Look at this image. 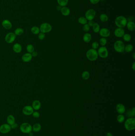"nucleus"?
<instances>
[{"instance_id":"nucleus-1","label":"nucleus","mask_w":135,"mask_h":136,"mask_svg":"<svg viewBox=\"0 0 135 136\" xmlns=\"http://www.w3.org/2000/svg\"><path fill=\"white\" fill-rule=\"evenodd\" d=\"M128 20L126 17L123 16H120L116 18L115 20V24L118 27L122 28L125 27Z\"/></svg>"},{"instance_id":"nucleus-2","label":"nucleus","mask_w":135,"mask_h":136,"mask_svg":"<svg viewBox=\"0 0 135 136\" xmlns=\"http://www.w3.org/2000/svg\"><path fill=\"white\" fill-rule=\"evenodd\" d=\"M124 127L128 131H132L135 129V118H128L124 123Z\"/></svg>"},{"instance_id":"nucleus-3","label":"nucleus","mask_w":135,"mask_h":136,"mask_svg":"<svg viewBox=\"0 0 135 136\" xmlns=\"http://www.w3.org/2000/svg\"><path fill=\"white\" fill-rule=\"evenodd\" d=\"M86 56L88 59L91 61H94L98 58V51L96 49H90L86 52Z\"/></svg>"},{"instance_id":"nucleus-4","label":"nucleus","mask_w":135,"mask_h":136,"mask_svg":"<svg viewBox=\"0 0 135 136\" xmlns=\"http://www.w3.org/2000/svg\"><path fill=\"white\" fill-rule=\"evenodd\" d=\"M125 45L123 42L121 40H117L114 44V48L117 52L121 53L124 51Z\"/></svg>"},{"instance_id":"nucleus-5","label":"nucleus","mask_w":135,"mask_h":136,"mask_svg":"<svg viewBox=\"0 0 135 136\" xmlns=\"http://www.w3.org/2000/svg\"><path fill=\"white\" fill-rule=\"evenodd\" d=\"M20 130L23 133L29 134L32 131V126L28 123H23L21 125Z\"/></svg>"},{"instance_id":"nucleus-6","label":"nucleus","mask_w":135,"mask_h":136,"mask_svg":"<svg viewBox=\"0 0 135 136\" xmlns=\"http://www.w3.org/2000/svg\"><path fill=\"white\" fill-rule=\"evenodd\" d=\"M40 31L43 33H47L51 31L52 26L48 23H43L41 24L39 27Z\"/></svg>"},{"instance_id":"nucleus-7","label":"nucleus","mask_w":135,"mask_h":136,"mask_svg":"<svg viewBox=\"0 0 135 136\" xmlns=\"http://www.w3.org/2000/svg\"><path fill=\"white\" fill-rule=\"evenodd\" d=\"M98 56L102 58H106L109 55V52L105 47L102 46L99 48L98 51Z\"/></svg>"},{"instance_id":"nucleus-8","label":"nucleus","mask_w":135,"mask_h":136,"mask_svg":"<svg viewBox=\"0 0 135 136\" xmlns=\"http://www.w3.org/2000/svg\"><path fill=\"white\" fill-rule=\"evenodd\" d=\"M96 12L93 9L88 10L85 13V18L88 21L93 20L96 16Z\"/></svg>"},{"instance_id":"nucleus-9","label":"nucleus","mask_w":135,"mask_h":136,"mask_svg":"<svg viewBox=\"0 0 135 136\" xmlns=\"http://www.w3.org/2000/svg\"><path fill=\"white\" fill-rule=\"evenodd\" d=\"M16 36L14 33L12 32H9L6 35L5 37V40L6 43L10 44L14 42Z\"/></svg>"},{"instance_id":"nucleus-10","label":"nucleus","mask_w":135,"mask_h":136,"mask_svg":"<svg viewBox=\"0 0 135 136\" xmlns=\"http://www.w3.org/2000/svg\"><path fill=\"white\" fill-rule=\"evenodd\" d=\"M12 130L11 126L8 123H5L0 126V132L3 134H6L10 132Z\"/></svg>"},{"instance_id":"nucleus-11","label":"nucleus","mask_w":135,"mask_h":136,"mask_svg":"<svg viewBox=\"0 0 135 136\" xmlns=\"http://www.w3.org/2000/svg\"><path fill=\"white\" fill-rule=\"evenodd\" d=\"M33 109L30 105H26L24 107L22 110V112L24 115L26 116L31 115L33 112Z\"/></svg>"},{"instance_id":"nucleus-12","label":"nucleus","mask_w":135,"mask_h":136,"mask_svg":"<svg viewBox=\"0 0 135 136\" xmlns=\"http://www.w3.org/2000/svg\"><path fill=\"white\" fill-rule=\"evenodd\" d=\"M99 35L102 37L106 38L109 37L111 34L110 30L106 28H102L99 30Z\"/></svg>"},{"instance_id":"nucleus-13","label":"nucleus","mask_w":135,"mask_h":136,"mask_svg":"<svg viewBox=\"0 0 135 136\" xmlns=\"http://www.w3.org/2000/svg\"><path fill=\"white\" fill-rule=\"evenodd\" d=\"M125 34V31L124 29L118 27L116 28L114 31V35L116 37L118 38L122 37Z\"/></svg>"},{"instance_id":"nucleus-14","label":"nucleus","mask_w":135,"mask_h":136,"mask_svg":"<svg viewBox=\"0 0 135 136\" xmlns=\"http://www.w3.org/2000/svg\"><path fill=\"white\" fill-rule=\"evenodd\" d=\"M2 25L4 28L6 30H10L12 28V25L10 20L5 19L3 20L2 22Z\"/></svg>"},{"instance_id":"nucleus-15","label":"nucleus","mask_w":135,"mask_h":136,"mask_svg":"<svg viewBox=\"0 0 135 136\" xmlns=\"http://www.w3.org/2000/svg\"><path fill=\"white\" fill-rule=\"evenodd\" d=\"M116 110L119 114H123L126 112V108L122 104H118L116 106Z\"/></svg>"},{"instance_id":"nucleus-16","label":"nucleus","mask_w":135,"mask_h":136,"mask_svg":"<svg viewBox=\"0 0 135 136\" xmlns=\"http://www.w3.org/2000/svg\"><path fill=\"white\" fill-rule=\"evenodd\" d=\"M33 57L31 53L28 52L23 55L22 56V60L23 62L28 63L30 62L32 59Z\"/></svg>"},{"instance_id":"nucleus-17","label":"nucleus","mask_w":135,"mask_h":136,"mask_svg":"<svg viewBox=\"0 0 135 136\" xmlns=\"http://www.w3.org/2000/svg\"><path fill=\"white\" fill-rule=\"evenodd\" d=\"M41 106V104L39 100H35L33 101L32 107L34 110H35V111H38L40 109Z\"/></svg>"},{"instance_id":"nucleus-18","label":"nucleus","mask_w":135,"mask_h":136,"mask_svg":"<svg viewBox=\"0 0 135 136\" xmlns=\"http://www.w3.org/2000/svg\"><path fill=\"white\" fill-rule=\"evenodd\" d=\"M22 45L21 44L18 43H16L14 44L13 47V50L16 53H19L22 51Z\"/></svg>"},{"instance_id":"nucleus-19","label":"nucleus","mask_w":135,"mask_h":136,"mask_svg":"<svg viewBox=\"0 0 135 136\" xmlns=\"http://www.w3.org/2000/svg\"><path fill=\"white\" fill-rule=\"evenodd\" d=\"M60 11H61V14L65 16H68L70 14V12H71L70 8L66 6L62 7Z\"/></svg>"},{"instance_id":"nucleus-20","label":"nucleus","mask_w":135,"mask_h":136,"mask_svg":"<svg viewBox=\"0 0 135 136\" xmlns=\"http://www.w3.org/2000/svg\"><path fill=\"white\" fill-rule=\"evenodd\" d=\"M127 28L129 31H134L135 30V24L132 21H128L126 24Z\"/></svg>"},{"instance_id":"nucleus-21","label":"nucleus","mask_w":135,"mask_h":136,"mask_svg":"<svg viewBox=\"0 0 135 136\" xmlns=\"http://www.w3.org/2000/svg\"><path fill=\"white\" fill-rule=\"evenodd\" d=\"M7 123L9 125H12L14 124L15 122V118L12 115H9L7 117Z\"/></svg>"},{"instance_id":"nucleus-22","label":"nucleus","mask_w":135,"mask_h":136,"mask_svg":"<svg viewBox=\"0 0 135 136\" xmlns=\"http://www.w3.org/2000/svg\"><path fill=\"white\" fill-rule=\"evenodd\" d=\"M42 129L41 124L38 123H36L34 124L32 126V131L34 132H39Z\"/></svg>"},{"instance_id":"nucleus-23","label":"nucleus","mask_w":135,"mask_h":136,"mask_svg":"<svg viewBox=\"0 0 135 136\" xmlns=\"http://www.w3.org/2000/svg\"><path fill=\"white\" fill-rule=\"evenodd\" d=\"M92 39V36L90 33H85L83 37V40L85 43H88L90 42Z\"/></svg>"},{"instance_id":"nucleus-24","label":"nucleus","mask_w":135,"mask_h":136,"mask_svg":"<svg viewBox=\"0 0 135 136\" xmlns=\"http://www.w3.org/2000/svg\"><path fill=\"white\" fill-rule=\"evenodd\" d=\"M126 116L129 118L134 117L135 116V108L133 107L131 110H130L126 112Z\"/></svg>"},{"instance_id":"nucleus-25","label":"nucleus","mask_w":135,"mask_h":136,"mask_svg":"<svg viewBox=\"0 0 135 136\" xmlns=\"http://www.w3.org/2000/svg\"><path fill=\"white\" fill-rule=\"evenodd\" d=\"M31 31L33 34L38 35L40 33L39 27L37 26H33L31 29Z\"/></svg>"},{"instance_id":"nucleus-26","label":"nucleus","mask_w":135,"mask_h":136,"mask_svg":"<svg viewBox=\"0 0 135 136\" xmlns=\"http://www.w3.org/2000/svg\"><path fill=\"white\" fill-rule=\"evenodd\" d=\"M92 27L93 31L95 33H98L99 32L100 28L99 25L98 23L97 22H94Z\"/></svg>"},{"instance_id":"nucleus-27","label":"nucleus","mask_w":135,"mask_h":136,"mask_svg":"<svg viewBox=\"0 0 135 136\" xmlns=\"http://www.w3.org/2000/svg\"><path fill=\"white\" fill-rule=\"evenodd\" d=\"M99 19L102 22H106L108 21L109 18L107 14H101L99 17Z\"/></svg>"},{"instance_id":"nucleus-28","label":"nucleus","mask_w":135,"mask_h":136,"mask_svg":"<svg viewBox=\"0 0 135 136\" xmlns=\"http://www.w3.org/2000/svg\"><path fill=\"white\" fill-rule=\"evenodd\" d=\"M14 33L16 36H22L24 33V30L20 27H18L15 30Z\"/></svg>"},{"instance_id":"nucleus-29","label":"nucleus","mask_w":135,"mask_h":136,"mask_svg":"<svg viewBox=\"0 0 135 136\" xmlns=\"http://www.w3.org/2000/svg\"><path fill=\"white\" fill-rule=\"evenodd\" d=\"M134 47L132 45L130 44H128L126 46H125L124 51H125L126 52H130L132 51Z\"/></svg>"},{"instance_id":"nucleus-30","label":"nucleus","mask_w":135,"mask_h":136,"mask_svg":"<svg viewBox=\"0 0 135 136\" xmlns=\"http://www.w3.org/2000/svg\"><path fill=\"white\" fill-rule=\"evenodd\" d=\"M59 5L61 7L66 6L69 2V0H57Z\"/></svg>"},{"instance_id":"nucleus-31","label":"nucleus","mask_w":135,"mask_h":136,"mask_svg":"<svg viewBox=\"0 0 135 136\" xmlns=\"http://www.w3.org/2000/svg\"><path fill=\"white\" fill-rule=\"evenodd\" d=\"M78 22L82 25L87 24L88 20L86 18L83 16H81L78 18Z\"/></svg>"},{"instance_id":"nucleus-32","label":"nucleus","mask_w":135,"mask_h":136,"mask_svg":"<svg viewBox=\"0 0 135 136\" xmlns=\"http://www.w3.org/2000/svg\"><path fill=\"white\" fill-rule=\"evenodd\" d=\"M90 73L87 71H85L83 72L82 74V77L84 80H87L90 78Z\"/></svg>"},{"instance_id":"nucleus-33","label":"nucleus","mask_w":135,"mask_h":136,"mask_svg":"<svg viewBox=\"0 0 135 136\" xmlns=\"http://www.w3.org/2000/svg\"><path fill=\"white\" fill-rule=\"evenodd\" d=\"M26 50L28 52L31 53L35 50V48L31 44H28L26 47Z\"/></svg>"},{"instance_id":"nucleus-34","label":"nucleus","mask_w":135,"mask_h":136,"mask_svg":"<svg viewBox=\"0 0 135 136\" xmlns=\"http://www.w3.org/2000/svg\"><path fill=\"white\" fill-rule=\"evenodd\" d=\"M123 39L126 42H130L131 40V36L128 33H125L123 36Z\"/></svg>"},{"instance_id":"nucleus-35","label":"nucleus","mask_w":135,"mask_h":136,"mask_svg":"<svg viewBox=\"0 0 135 136\" xmlns=\"http://www.w3.org/2000/svg\"><path fill=\"white\" fill-rule=\"evenodd\" d=\"M117 121L119 123H122L125 120V117L123 114H119L117 117Z\"/></svg>"},{"instance_id":"nucleus-36","label":"nucleus","mask_w":135,"mask_h":136,"mask_svg":"<svg viewBox=\"0 0 135 136\" xmlns=\"http://www.w3.org/2000/svg\"><path fill=\"white\" fill-rule=\"evenodd\" d=\"M107 43V40L106 38L105 37H102L99 40V43L102 46H104L106 45Z\"/></svg>"},{"instance_id":"nucleus-37","label":"nucleus","mask_w":135,"mask_h":136,"mask_svg":"<svg viewBox=\"0 0 135 136\" xmlns=\"http://www.w3.org/2000/svg\"><path fill=\"white\" fill-rule=\"evenodd\" d=\"M90 27L88 25V24H86L84 25V26L83 27V30L84 32H88L90 30Z\"/></svg>"},{"instance_id":"nucleus-38","label":"nucleus","mask_w":135,"mask_h":136,"mask_svg":"<svg viewBox=\"0 0 135 136\" xmlns=\"http://www.w3.org/2000/svg\"><path fill=\"white\" fill-rule=\"evenodd\" d=\"M92 49H96L99 46V43L97 42H93V43H92Z\"/></svg>"},{"instance_id":"nucleus-39","label":"nucleus","mask_w":135,"mask_h":136,"mask_svg":"<svg viewBox=\"0 0 135 136\" xmlns=\"http://www.w3.org/2000/svg\"><path fill=\"white\" fill-rule=\"evenodd\" d=\"M32 115L34 118H36V119L39 118L40 116L39 113L37 111H34Z\"/></svg>"},{"instance_id":"nucleus-40","label":"nucleus","mask_w":135,"mask_h":136,"mask_svg":"<svg viewBox=\"0 0 135 136\" xmlns=\"http://www.w3.org/2000/svg\"><path fill=\"white\" fill-rule=\"evenodd\" d=\"M45 37V33H42V32H40L38 34V38L39 39H40L41 40H43Z\"/></svg>"},{"instance_id":"nucleus-41","label":"nucleus","mask_w":135,"mask_h":136,"mask_svg":"<svg viewBox=\"0 0 135 136\" xmlns=\"http://www.w3.org/2000/svg\"><path fill=\"white\" fill-rule=\"evenodd\" d=\"M100 0H90V2L93 5H96L99 2Z\"/></svg>"},{"instance_id":"nucleus-42","label":"nucleus","mask_w":135,"mask_h":136,"mask_svg":"<svg viewBox=\"0 0 135 136\" xmlns=\"http://www.w3.org/2000/svg\"><path fill=\"white\" fill-rule=\"evenodd\" d=\"M18 124L17 123H15L14 124H13L12 125H11V128L12 129H15L17 128L18 127Z\"/></svg>"},{"instance_id":"nucleus-43","label":"nucleus","mask_w":135,"mask_h":136,"mask_svg":"<svg viewBox=\"0 0 135 136\" xmlns=\"http://www.w3.org/2000/svg\"><path fill=\"white\" fill-rule=\"evenodd\" d=\"M31 54L33 57H37L38 55V53L37 51H35L33 52H32Z\"/></svg>"},{"instance_id":"nucleus-44","label":"nucleus","mask_w":135,"mask_h":136,"mask_svg":"<svg viewBox=\"0 0 135 136\" xmlns=\"http://www.w3.org/2000/svg\"><path fill=\"white\" fill-rule=\"evenodd\" d=\"M94 23V22L93 20H90V21H88V24L90 27H92Z\"/></svg>"},{"instance_id":"nucleus-45","label":"nucleus","mask_w":135,"mask_h":136,"mask_svg":"<svg viewBox=\"0 0 135 136\" xmlns=\"http://www.w3.org/2000/svg\"><path fill=\"white\" fill-rule=\"evenodd\" d=\"M62 7L61 6H60V5H58V6L56 7V10H57V11H61V9L62 8Z\"/></svg>"},{"instance_id":"nucleus-46","label":"nucleus","mask_w":135,"mask_h":136,"mask_svg":"<svg viewBox=\"0 0 135 136\" xmlns=\"http://www.w3.org/2000/svg\"><path fill=\"white\" fill-rule=\"evenodd\" d=\"M132 68L134 70H135V62H134L132 65Z\"/></svg>"},{"instance_id":"nucleus-47","label":"nucleus","mask_w":135,"mask_h":136,"mask_svg":"<svg viewBox=\"0 0 135 136\" xmlns=\"http://www.w3.org/2000/svg\"><path fill=\"white\" fill-rule=\"evenodd\" d=\"M106 136H113V135L110 132H108Z\"/></svg>"},{"instance_id":"nucleus-48","label":"nucleus","mask_w":135,"mask_h":136,"mask_svg":"<svg viewBox=\"0 0 135 136\" xmlns=\"http://www.w3.org/2000/svg\"><path fill=\"white\" fill-rule=\"evenodd\" d=\"M29 136H33V134L31 132H30V133H29Z\"/></svg>"},{"instance_id":"nucleus-49","label":"nucleus","mask_w":135,"mask_h":136,"mask_svg":"<svg viewBox=\"0 0 135 136\" xmlns=\"http://www.w3.org/2000/svg\"><path fill=\"white\" fill-rule=\"evenodd\" d=\"M133 58H134V59H135V53H134L133 54Z\"/></svg>"},{"instance_id":"nucleus-50","label":"nucleus","mask_w":135,"mask_h":136,"mask_svg":"<svg viewBox=\"0 0 135 136\" xmlns=\"http://www.w3.org/2000/svg\"></svg>"}]
</instances>
